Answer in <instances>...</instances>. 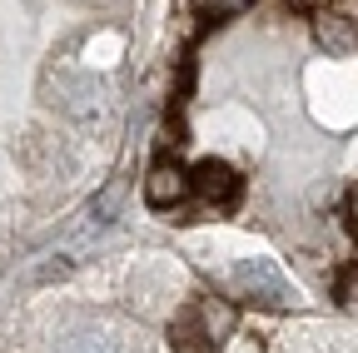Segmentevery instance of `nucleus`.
<instances>
[{
    "label": "nucleus",
    "instance_id": "f257e3e1",
    "mask_svg": "<svg viewBox=\"0 0 358 353\" xmlns=\"http://www.w3.org/2000/svg\"><path fill=\"white\" fill-rule=\"evenodd\" d=\"M234 289L254 303H268V308L294 303V289H289V279L274 259H239L234 264Z\"/></svg>",
    "mask_w": 358,
    "mask_h": 353
},
{
    "label": "nucleus",
    "instance_id": "f03ea898",
    "mask_svg": "<svg viewBox=\"0 0 358 353\" xmlns=\"http://www.w3.org/2000/svg\"><path fill=\"white\" fill-rule=\"evenodd\" d=\"M189 180H194V199L199 204H214V209H234L239 194H244V180L224 164V159H204L189 169Z\"/></svg>",
    "mask_w": 358,
    "mask_h": 353
},
{
    "label": "nucleus",
    "instance_id": "7ed1b4c3",
    "mask_svg": "<svg viewBox=\"0 0 358 353\" xmlns=\"http://www.w3.org/2000/svg\"><path fill=\"white\" fill-rule=\"evenodd\" d=\"M145 199L155 209H179L185 199H194V180H189V169H179L169 159H159L150 174H145Z\"/></svg>",
    "mask_w": 358,
    "mask_h": 353
},
{
    "label": "nucleus",
    "instance_id": "20e7f679",
    "mask_svg": "<svg viewBox=\"0 0 358 353\" xmlns=\"http://www.w3.org/2000/svg\"><path fill=\"white\" fill-rule=\"evenodd\" d=\"M50 95H55V105H60V115H65V120L90 124V115H95V80H90V75L60 70V75L50 80Z\"/></svg>",
    "mask_w": 358,
    "mask_h": 353
},
{
    "label": "nucleus",
    "instance_id": "39448f33",
    "mask_svg": "<svg viewBox=\"0 0 358 353\" xmlns=\"http://www.w3.org/2000/svg\"><path fill=\"white\" fill-rule=\"evenodd\" d=\"M169 343H174V353H214V348H219V338H214L209 324L199 319V308H185V314H174V324H169Z\"/></svg>",
    "mask_w": 358,
    "mask_h": 353
},
{
    "label": "nucleus",
    "instance_id": "423d86ee",
    "mask_svg": "<svg viewBox=\"0 0 358 353\" xmlns=\"http://www.w3.org/2000/svg\"><path fill=\"white\" fill-rule=\"evenodd\" d=\"M194 308H199V319L209 324V333H214L219 343H229V338H234L239 314H234V303H229V298H214V294H209V298H199Z\"/></svg>",
    "mask_w": 358,
    "mask_h": 353
},
{
    "label": "nucleus",
    "instance_id": "0eeeda50",
    "mask_svg": "<svg viewBox=\"0 0 358 353\" xmlns=\"http://www.w3.org/2000/svg\"><path fill=\"white\" fill-rule=\"evenodd\" d=\"M319 45H329V50H348V45H358V35L348 30V20L343 15H319Z\"/></svg>",
    "mask_w": 358,
    "mask_h": 353
},
{
    "label": "nucleus",
    "instance_id": "6e6552de",
    "mask_svg": "<svg viewBox=\"0 0 358 353\" xmlns=\"http://www.w3.org/2000/svg\"><path fill=\"white\" fill-rule=\"evenodd\" d=\"M120 204H124V180H110L95 199H90V219H95V224H110L120 214Z\"/></svg>",
    "mask_w": 358,
    "mask_h": 353
},
{
    "label": "nucleus",
    "instance_id": "1a4fd4ad",
    "mask_svg": "<svg viewBox=\"0 0 358 353\" xmlns=\"http://www.w3.org/2000/svg\"><path fill=\"white\" fill-rule=\"evenodd\" d=\"M70 269H75V259H70V254H55L50 264H40V269H35V284H55V279H65Z\"/></svg>",
    "mask_w": 358,
    "mask_h": 353
},
{
    "label": "nucleus",
    "instance_id": "9d476101",
    "mask_svg": "<svg viewBox=\"0 0 358 353\" xmlns=\"http://www.w3.org/2000/svg\"><path fill=\"white\" fill-rule=\"evenodd\" d=\"M229 353H259L254 343H229Z\"/></svg>",
    "mask_w": 358,
    "mask_h": 353
},
{
    "label": "nucleus",
    "instance_id": "9b49d317",
    "mask_svg": "<svg viewBox=\"0 0 358 353\" xmlns=\"http://www.w3.org/2000/svg\"><path fill=\"white\" fill-rule=\"evenodd\" d=\"M348 294H353V303H358V284H353V289H348Z\"/></svg>",
    "mask_w": 358,
    "mask_h": 353
}]
</instances>
